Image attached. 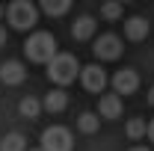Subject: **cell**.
Segmentation results:
<instances>
[{"mask_svg": "<svg viewBox=\"0 0 154 151\" xmlns=\"http://www.w3.org/2000/svg\"><path fill=\"white\" fill-rule=\"evenodd\" d=\"M57 54H59L57 39L51 36V33H45V30L30 33V39L24 42V57L30 59V62H36V65H48Z\"/></svg>", "mask_w": 154, "mask_h": 151, "instance_id": "obj_1", "label": "cell"}, {"mask_svg": "<svg viewBox=\"0 0 154 151\" xmlns=\"http://www.w3.org/2000/svg\"><path fill=\"white\" fill-rule=\"evenodd\" d=\"M80 77V62L74 54H57L48 62V80L54 86H68Z\"/></svg>", "mask_w": 154, "mask_h": 151, "instance_id": "obj_2", "label": "cell"}, {"mask_svg": "<svg viewBox=\"0 0 154 151\" xmlns=\"http://www.w3.org/2000/svg\"><path fill=\"white\" fill-rule=\"evenodd\" d=\"M6 21H9L12 30L30 33V30L38 24V6L30 3V0H12V3L6 6Z\"/></svg>", "mask_w": 154, "mask_h": 151, "instance_id": "obj_3", "label": "cell"}, {"mask_svg": "<svg viewBox=\"0 0 154 151\" xmlns=\"http://www.w3.org/2000/svg\"><path fill=\"white\" fill-rule=\"evenodd\" d=\"M42 148L45 151H74V133L62 125H51L42 131Z\"/></svg>", "mask_w": 154, "mask_h": 151, "instance_id": "obj_4", "label": "cell"}, {"mask_svg": "<svg viewBox=\"0 0 154 151\" xmlns=\"http://www.w3.org/2000/svg\"><path fill=\"white\" fill-rule=\"evenodd\" d=\"M122 51H125V42L122 36H116V33H104V36H95V45H92V54H95L98 62H113V59L122 57Z\"/></svg>", "mask_w": 154, "mask_h": 151, "instance_id": "obj_5", "label": "cell"}, {"mask_svg": "<svg viewBox=\"0 0 154 151\" xmlns=\"http://www.w3.org/2000/svg\"><path fill=\"white\" fill-rule=\"evenodd\" d=\"M107 83H110V77H107V71L101 68V62H92V65H80V86H83L86 92L101 95L104 89H107Z\"/></svg>", "mask_w": 154, "mask_h": 151, "instance_id": "obj_6", "label": "cell"}, {"mask_svg": "<svg viewBox=\"0 0 154 151\" xmlns=\"http://www.w3.org/2000/svg\"><path fill=\"white\" fill-rule=\"evenodd\" d=\"M110 83H113V92L119 95H134L139 89V74H136L134 68H119L113 77H110Z\"/></svg>", "mask_w": 154, "mask_h": 151, "instance_id": "obj_7", "label": "cell"}, {"mask_svg": "<svg viewBox=\"0 0 154 151\" xmlns=\"http://www.w3.org/2000/svg\"><path fill=\"white\" fill-rule=\"evenodd\" d=\"M24 80H27L24 62H18V59H6V62L0 65V83H6V86H21Z\"/></svg>", "mask_w": 154, "mask_h": 151, "instance_id": "obj_8", "label": "cell"}, {"mask_svg": "<svg viewBox=\"0 0 154 151\" xmlns=\"http://www.w3.org/2000/svg\"><path fill=\"white\" fill-rule=\"evenodd\" d=\"M101 119H119L122 116V95L119 92H107V95H98V110H95Z\"/></svg>", "mask_w": 154, "mask_h": 151, "instance_id": "obj_9", "label": "cell"}, {"mask_svg": "<svg viewBox=\"0 0 154 151\" xmlns=\"http://www.w3.org/2000/svg\"><path fill=\"white\" fill-rule=\"evenodd\" d=\"M151 33V24L148 18H142V15H134V18H125V39L128 42H145Z\"/></svg>", "mask_w": 154, "mask_h": 151, "instance_id": "obj_10", "label": "cell"}, {"mask_svg": "<svg viewBox=\"0 0 154 151\" xmlns=\"http://www.w3.org/2000/svg\"><path fill=\"white\" fill-rule=\"evenodd\" d=\"M95 30H98V21L92 15H80V18L71 24V36L77 42H89V39H95Z\"/></svg>", "mask_w": 154, "mask_h": 151, "instance_id": "obj_11", "label": "cell"}, {"mask_svg": "<svg viewBox=\"0 0 154 151\" xmlns=\"http://www.w3.org/2000/svg\"><path fill=\"white\" fill-rule=\"evenodd\" d=\"M42 107H45L48 113H54V116H57V113H62V110L68 107V95L62 92V86H59V89H51V92L45 95Z\"/></svg>", "mask_w": 154, "mask_h": 151, "instance_id": "obj_12", "label": "cell"}, {"mask_svg": "<svg viewBox=\"0 0 154 151\" xmlns=\"http://www.w3.org/2000/svg\"><path fill=\"white\" fill-rule=\"evenodd\" d=\"M71 3H74V0H38V9H42L45 15H51V18H62V15L71 9Z\"/></svg>", "mask_w": 154, "mask_h": 151, "instance_id": "obj_13", "label": "cell"}, {"mask_svg": "<svg viewBox=\"0 0 154 151\" xmlns=\"http://www.w3.org/2000/svg\"><path fill=\"white\" fill-rule=\"evenodd\" d=\"M18 113L24 116V119H38V113H42V101L38 98H33V95H27V98H21V104H18Z\"/></svg>", "mask_w": 154, "mask_h": 151, "instance_id": "obj_14", "label": "cell"}, {"mask_svg": "<svg viewBox=\"0 0 154 151\" xmlns=\"http://www.w3.org/2000/svg\"><path fill=\"white\" fill-rule=\"evenodd\" d=\"M0 151H27V136L24 133H6L0 139Z\"/></svg>", "mask_w": 154, "mask_h": 151, "instance_id": "obj_15", "label": "cell"}, {"mask_svg": "<svg viewBox=\"0 0 154 151\" xmlns=\"http://www.w3.org/2000/svg\"><path fill=\"white\" fill-rule=\"evenodd\" d=\"M101 128V116L98 113H80L77 116V131L80 133H95Z\"/></svg>", "mask_w": 154, "mask_h": 151, "instance_id": "obj_16", "label": "cell"}, {"mask_svg": "<svg viewBox=\"0 0 154 151\" xmlns=\"http://www.w3.org/2000/svg\"><path fill=\"white\" fill-rule=\"evenodd\" d=\"M122 15H125V3L122 0H107L101 6V18L104 21H122Z\"/></svg>", "mask_w": 154, "mask_h": 151, "instance_id": "obj_17", "label": "cell"}, {"mask_svg": "<svg viewBox=\"0 0 154 151\" xmlns=\"http://www.w3.org/2000/svg\"><path fill=\"white\" fill-rule=\"evenodd\" d=\"M125 133H128V139H142V136L148 133V122H145V119H131V122L125 125Z\"/></svg>", "mask_w": 154, "mask_h": 151, "instance_id": "obj_18", "label": "cell"}, {"mask_svg": "<svg viewBox=\"0 0 154 151\" xmlns=\"http://www.w3.org/2000/svg\"><path fill=\"white\" fill-rule=\"evenodd\" d=\"M145 136L151 139V145H154V119H151V122H148V133H145Z\"/></svg>", "mask_w": 154, "mask_h": 151, "instance_id": "obj_19", "label": "cell"}, {"mask_svg": "<svg viewBox=\"0 0 154 151\" xmlns=\"http://www.w3.org/2000/svg\"><path fill=\"white\" fill-rule=\"evenodd\" d=\"M148 107H154V86L148 89Z\"/></svg>", "mask_w": 154, "mask_h": 151, "instance_id": "obj_20", "label": "cell"}, {"mask_svg": "<svg viewBox=\"0 0 154 151\" xmlns=\"http://www.w3.org/2000/svg\"><path fill=\"white\" fill-rule=\"evenodd\" d=\"M128 151H151V148H145V145H134V148H128Z\"/></svg>", "mask_w": 154, "mask_h": 151, "instance_id": "obj_21", "label": "cell"}, {"mask_svg": "<svg viewBox=\"0 0 154 151\" xmlns=\"http://www.w3.org/2000/svg\"><path fill=\"white\" fill-rule=\"evenodd\" d=\"M0 45H6V30L0 27Z\"/></svg>", "mask_w": 154, "mask_h": 151, "instance_id": "obj_22", "label": "cell"}, {"mask_svg": "<svg viewBox=\"0 0 154 151\" xmlns=\"http://www.w3.org/2000/svg\"><path fill=\"white\" fill-rule=\"evenodd\" d=\"M30 151H45V148H30Z\"/></svg>", "mask_w": 154, "mask_h": 151, "instance_id": "obj_23", "label": "cell"}, {"mask_svg": "<svg viewBox=\"0 0 154 151\" xmlns=\"http://www.w3.org/2000/svg\"><path fill=\"white\" fill-rule=\"evenodd\" d=\"M0 18H3V6H0Z\"/></svg>", "mask_w": 154, "mask_h": 151, "instance_id": "obj_24", "label": "cell"}, {"mask_svg": "<svg viewBox=\"0 0 154 151\" xmlns=\"http://www.w3.org/2000/svg\"><path fill=\"white\" fill-rule=\"evenodd\" d=\"M122 3H134V0H122Z\"/></svg>", "mask_w": 154, "mask_h": 151, "instance_id": "obj_25", "label": "cell"}]
</instances>
